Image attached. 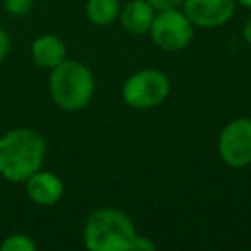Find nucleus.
Listing matches in <instances>:
<instances>
[{"label": "nucleus", "instance_id": "nucleus-3", "mask_svg": "<svg viewBox=\"0 0 251 251\" xmlns=\"http://www.w3.org/2000/svg\"><path fill=\"white\" fill-rule=\"evenodd\" d=\"M49 90L57 107L67 112L81 110L93 100V73L79 60L66 59L50 73Z\"/></svg>", "mask_w": 251, "mask_h": 251}, {"label": "nucleus", "instance_id": "nucleus-15", "mask_svg": "<svg viewBox=\"0 0 251 251\" xmlns=\"http://www.w3.org/2000/svg\"><path fill=\"white\" fill-rule=\"evenodd\" d=\"M148 4L153 5L155 11H164V9H176L181 7L184 0H147Z\"/></svg>", "mask_w": 251, "mask_h": 251}, {"label": "nucleus", "instance_id": "nucleus-6", "mask_svg": "<svg viewBox=\"0 0 251 251\" xmlns=\"http://www.w3.org/2000/svg\"><path fill=\"white\" fill-rule=\"evenodd\" d=\"M220 160L230 169L251 164V119L237 117L222 127L217 143Z\"/></svg>", "mask_w": 251, "mask_h": 251}, {"label": "nucleus", "instance_id": "nucleus-12", "mask_svg": "<svg viewBox=\"0 0 251 251\" xmlns=\"http://www.w3.org/2000/svg\"><path fill=\"white\" fill-rule=\"evenodd\" d=\"M2 251H35L36 243L26 234H11L0 244Z\"/></svg>", "mask_w": 251, "mask_h": 251}, {"label": "nucleus", "instance_id": "nucleus-9", "mask_svg": "<svg viewBox=\"0 0 251 251\" xmlns=\"http://www.w3.org/2000/svg\"><path fill=\"white\" fill-rule=\"evenodd\" d=\"M155 14H157V11L147 0H129L127 4L121 7L119 21H121L124 31L134 36H141L148 35Z\"/></svg>", "mask_w": 251, "mask_h": 251}, {"label": "nucleus", "instance_id": "nucleus-7", "mask_svg": "<svg viewBox=\"0 0 251 251\" xmlns=\"http://www.w3.org/2000/svg\"><path fill=\"white\" fill-rule=\"evenodd\" d=\"M236 0H184L181 9L196 28H219L236 12Z\"/></svg>", "mask_w": 251, "mask_h": 251}, {"label": "nucleus", "instance_id": "nucleus-17", "mask_svg": "<svg viewBox=\"0 0 251 251\" xmlns=\"http://www.w3.org/2000/svg\"><path fill=\"white\" fill-rule=\"evenodd\" d=\"M243 36H244V40H246L248 47H250V49H251V18H248V21L244 23Z\"/></svg>", "mask_w": 251, "mask_h": 251}, {"label": "nucleus", "instance_id": "nucleus-2", "mask_svg": "<svg viewBox=\"0 0 251 251\" xmlns=\"http://www.w3.org/2000/svg\"><path fill=\"white\" fill-rule=\"evenodd\" d=\"M136 234L131 217L110 206L91 212L83 227L84 246L91 251H129Z\"/></svg>", "mask_w": 251, "mask_h": 251}, {"label": "nucleus", "instance_id": "nucleus-5", "mask_svg": "<svg viewBox=\"0 0 251 251\" xmlns=\"http://www.w3.org/2000/svg\"><path fill=\"white\" fill-rule=\"evenodd\" d=\"M196 26L181 7L157 11L148 31L151 42L164 52H179L191 43Z\"/></svg>", "mask_w": 251, "mask_h": 251}, {"label": "nucleus", "instance_id": "nucleus-13", "mask_svg": "<svg viewBox=\"0 0 251 251\" xmlns=\"http://www.w3.org/2000/svg\"><path fill=\"white\" fill-rule=\"evenodd\" d=\"M5 11L11 16H26L33 9V0H4Z\"/></svg>", "mask_w": 251, "mask_h": 251}, {"label": "nucleus", "instance_id": "nucleus-16", "mask_svg": "<svg viewBox=\"0 0 251 251\" xmlns=\"http://www.w3.org/2000/svg\"><path fill=\"white\" fill-rule=\"evenodd\" d=\"M9 47H11V40H9V35L0 28V62L5 59V55L9 53Z\"/></svg>", "mask_w": 251, "mask_h": 251}, {"label": "nucleus", "instance_id": "nucleus-1", "mask_svg": "<svg viewBox=\"0 0 251 251\" xmlns=\"http://www.w3.org/2000/svg\"><path fill=\"white\" fill-rule=\"evenodd\" d=\"M47 143L42 134L28 127L7 131L0 136V176L11 182H25L40 171Z\"/></svg>", "mask_w": 251, "mask_h": 251}, {"label": "nucleus", "instance_id": "nucleus-4", "mask_svg": "<svg viewBox=\"0 0 251 251\" xmlns=\"http://www.w3.org/2000/svg\"><path fill=\"white\" fill-rule=\"evenodd\" d=\"M122 100L127 107L148 110L162 105L171 95V79L167 74L153 67L140 69L122 84Z\"/></svg>", "mask_w": 251, "mask_h": 251}, {"label": "nucleus", "instance_id": "nucleus-14", "mask_svg": "<svg viewBox=\"0 0 251 251\" xmlns=\"http://www.w3.org/2000/svg\"><path fill=\"white\" fill-rule=\"evenodd\" d=\"M157 248V244L147 236H140L136 234V237L131 243V250L129 251H153Z\"/></svg>", "mask_w": 251, "mask_h": 251}, {"label": "nucleus", "instance_id": "nucleus-11", "mask_svg": "<svg viewBox=\"0 0 251 251\" xmlns=\"http://www.w3.org/2000/svg\"><path fill=\"white\" fill-rule=\"evenodd\" d=\"M119 0H86V18L95 26H110L121 14Z\"/></svg>", "mask_w": 251, "mask_h": 251}, {"label": "nucleus", "instance_id": "nucleus-8", "mask_svg": "<svg viewBox=\"0 0 251 251\" xmlns=\"http://www.w3.org/2000/svg\"><path fill=\"white\" fill-rule=\"evenodd\" d=\"M26 193L36 205L52 206L59 203L64 196V181L50 171H36L25 181Z\"/></svg>", "mask_w": 251, "mask_h": 251}, {"label": "nucleus", "instance_id": "nucleus-18", "mask_svg": "<svg viewBox=\"0 0 251 251\" xmlns=\"http://www.w3.org/2000/svg\"><path fill=\"white\" fill-rule=\"evenodd\" d=\"M237 2V5H241V7H244V9H250L251 11V0H236Z\"/></svg>", "mask_w": 251, "mask_h": 251}, {"label": "nucleus", "instance_id": "nucleus-10", "mask_svg": "<svg viewBox=\"0 0 251 251\" xmlns=\"http://www.w3.org/2000/svg\"><path fill=\"white\" fill-rule=\"evenodd\" d=\"M31 57L35 64L42 69H55L67 59L66 43L55 35H42L33 42Z\"/></svg>", "mask_w": 251, "mask_h": 251}]
</instances>
